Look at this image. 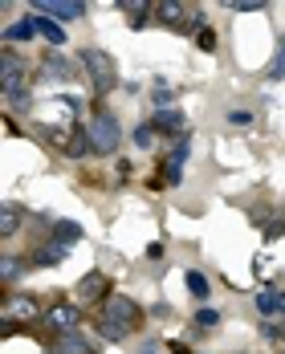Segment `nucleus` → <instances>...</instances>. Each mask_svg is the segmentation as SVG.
<instances>
[{
  "label": "nucleus",
  "mask_w": 285,
  "mask_h": 354,
  "mask_svg": "<svg viewBox=\"0 0 285 354\" xmlns=\"http://www.w3.org/2000/svg\"><path fill=\"white\" fill-rule=\"evenodd\" d=\"M86 135H90L94 155H114L118 142H122V127H118L114 114H94V118L86 122Z\"/></svg>",
  "instance_id": "nucleus-1"
},
{
  "label": "nucleus",
  "mask_w": 285,
  "mask_h": 354,
  "mask_svg": "<svg viewBox=\"0 0 285 354\" xmlns=\"http://www.w3.org/2000/svg\"><path fill=\"white\" fill-rule=\"evenodd\" d=\"M82 70L90 73L94 94H110V90H114V82H118L114 57H110V53H102V49H86V53H82Z\"/></svg>",
  "instance_id": "nucleus-2"
},
{
  "label": "nucleus",
  "mask_w": 285,
  "mask_h": 354,
  "mask_svg": "<svg viewBox=\"0 0 285 354\" xmlns=\"http://www.w3.org/2000/svg\"><path fill=\"white\" fill-rule=\"evenodd\" d=\"M102 314H107V318H114L118 326H127V330H131V326L142 318L139 301H131L127 293H110L107 301H102Z\"/></svg>",
  "instance_id": "nucleus-3"
},
{
  "label": "nucleus",
  "mask_w": 285,
  "mask_h": 354,
  "mask_svg": "<svg viewBox=\"0 0 285 354\" xmlns=\"http://www.w3.org/2000/svg\"><path fill=\"white\" fill-rule=\"evenodd\" d=\"M33 8L41 17H53V21H82L86 17V4L82 0H37Z\"/></svg>",
  "instance_id": "nucleus-4"
},
{
  "label": "nucleus",
  "mask_w": 285,
  "mask_h": 354,
  "mask_svg": "<svg viewBox=\"0 0 285 354\" xmlns=\"http://www.w3.org/2000/svg\"><path fill=\"white\" fill-rule=\"evenodd\" d=\"M66 257H70V245H62V241H45V245L33 248L29 265H33V269H49V265H62Z\"/></svg>",
  "instance_id": "nucleus-5"
},
{
  "label": "nucleus",
  "mask_w": 285,
  "mask_h": 354,
  "mask_svg": "<svg viewBox=\"0 0 285 354\" xmlns=\"http://www.w3.org/2000/svg\"><path fill=\"white\" fill-rule=\"evenodd\" d=\"M77 297H82V301H107V297H110L107 273H98V269H94V273H86V277L77 281Z\"/></svg>",
  "instance_id": "nucleus-6"
},
{
  "label": "nucleus",
  "mask_w": 285,
  "mask_h": 354,
  "mask_svg": "<svg viewBox=\"0 0 285 354\" xmlns=\"http://www.w3.org/2000/svg\"><path fill=\"white\" fill-rule=\"evenodd\" d=\"M0 318H4V322L37 318V301L29 297V293H12V297H4V306H0Z\"/></svg>",
  "instance_id": "nucleus-7"
},
{
  "label": "nucleus",
  "mask_w": 285,
  "mask_h": 354,
  "mask_svg": "<svg viewBox=\"0 0 285 354\" xmlns=\"http://www.w3.org/2000/svg\"><path fill=\"white\" fill-rule=\"evenodd\" d=\"M41 37V21H37V12L29 17H21V21H12L8 29H4V45H12V41H33Z\"/></svg>",
  "instance_id": "nucleus-8"
},
{
  "label": "nucleus",
  "mask_w": 285,
  "mask_h": 354,
  "mask_svg": "<svg viewBox=\"0 0 285 354\" xmlns=\"http://www.w3.org/2000/svg\"><path fill=\"white\" fill-rule=\"evenodd\" d=\"M53 354H98V346L86 338V334H57V346H53Z\"/></svg>",
  "instance_id": "nucleus-9"
},
{
  "label": "nucleus",
  "mask_w": 285,
  "mask_h": 354,
  "mask_svg": "<svg viewBox=\"0 0 285 354\" xmlns=\"http://www.w3.org/2000/svg\"><path fill=\"white\" fill-rule=\"evenodd\" d=\"M45 322H49V326H53L57 334H73L82 318H77V310H73V306H53V310L45 314Z\"/></svg>",
  "instance_id": "nucleus-10"
},
{
  "label": "nucleus",
  "mask_w": 285,
  "mask_h": 354,
  "mask_svg": "<svg viewBox=\"0 0 285 354\" xmlns=\"http://www.w3.org/2000/svg\"><path fill=\"white\" fill-rule=\"evenodd\" d=\"M183 114H179L176 106H167V110H155V118H151V127L155 131H163V135H183Z\"/></svg>",
  "instance_id": "nucleus-11"
},
{
  "label": "nucleus",
  "mask_w": 285,
  "mask_h": 354,
  "mask_svg": "<svg viewBox=\"0 0 285 354\" xmlns=\"http://www.w3.org/2000/svg\"><path fill=\"white\" fill-rule=\"evenodd\" d=\"M187 151H192V139H187V135H179L176 151L167 155V183H179V171H183V163H187Z\"/></svg>",
  "instance_id": "nucleus-12"
},
{
  "label": "nucleus",
  "mask_w": 285,
  "mask_h": 354,
  "mask_svg": "<svg viewBox=\"0 0 285 354\" xmlns=\"http://www.w3.org/2000/svg\"><path fill=\"white\" fill-rule=\"evenodd\" d=\"M155 21H183V29H187L192 12H187V4H179V0H163V4H155Z\"/></svg>",
  "instance_id": "nucleus-13"
},
{
  "label": "nucleus",
  "mask_w": 285,
  "mask_h": 354,
  "mask_svg": "<svg viewBox=\"0 0 285 354\" xmlns=\"http://www.w3.org/2000/svg\"><path fill=\"white\" fill-rule=\"evenodd\" d=\"M183 285H187V293H192L196 301H208V293H212V285H208V277H204L200 269H187V273H183Z\"/></svg>",
  "instance_id": "nucleus-14"
},
{
  "label": "nucleus",
  "mask_w": 285,
  "mask_h": 354,
  "mask_svg": "<svg viewBox=\"0 0 285 354\" xmlns=\"http://www.w3.org/2000/svg\"><path fill=\"white\" fill-rule=\"evenodd\" d=\"M73 70H77V66H73L70 57H62V53H49V57H45V77H62V82H66V77H73Z\"/></svg>",
  "instance_id": "nucleus-15"
},
{
  "label": "nucleus",
  "mask_w": 285,
  "mask_h": 354,
  "mask_svg": "<svg viewBox=\"0 0 285 354\" xmlns=\"http://www.w3.org/2000/svg\"><path fill=\"white\" fill-rule=\"evenodd\" d=\"M94 330H98V334H102L107 342H122V338L131 334L127 326H118V322H114V318H107V314H98V318H94Z\"/></svg>",
  "instance_id": "nucleus-16"
},
{
  "label": "nucleus",
  "mask_w": 285,
  "mask_h": 354,
  "mask_svg": "<svg viewBox=\"0 0 285 354\" xmlns=\"http://www.w3.org/2000/svg\"><path fill=\"white\" fill-rule=\"evenodd\" d=\"M53 241H62V245H77L82 241V224H73V220H53Z\"/></svg>",
  "instance_id": "nucleus-17"
},
{
  "label": "nucleus",
  "mask_w": 285,
  "mask_h": 354,
  "mask_svg": "<svg viewBox=\"0 0 285 354\" xmlns=\"http://www.w3.org/2000/svg\"><path fill=\"white\" fill-rule=\"evenodd\" d=\"M66 155H70V159H86V155H94L90 135H86V131H73L70 139H66Z\"/></svg>",
  "instance_id": "nucleus-18"
},
{
  "label": "nucleus",
  "mask_w": 285,
  "mask_h": 354,
  "mask_svg": "<svg viewBox=\"0 0 285 354\" xmlns=\"http://www.w3.org/2000/svg\"><path fill=\"white\" fill-rule=\"evenodd\" d=\"M118 8L131 17V25H135V29H147V21L155 17V4H118Z\"/></svg>",
  "instance_id": "nucleus-19"
},
{
  "label": "nucleus",
  "mask_w": 285,
  "mask_h": 354,
  "mask_svg": "<svg viewBox=\"0 0 285 354\" xmlns=\"http://www.w3.org/2000/svg\"><path fill=\"white\" fill-rule=\"evenodd\" d=\"M37 21H41V37H45L49 45H57V49L66 45V29H62V25H57L53 17H41V12H37Z\"/></svg>",
  "instance_id": "nucleus-20"
},
{
  "label": "nucleus",
  "mask_w": 285,
  "mask_h": 354,
  "mask_svg": "<svg viewBox=\"0 0 285 354\" xmlns=\"http://www.w3.org/2000/svg\"><path fill=\"white\" fill-rule=\"evenodd\" d=\"M21 228V212H17V204H4L0 208V236H12Z\"/></svg>",
  "instance_id": "nucleus-21"
},
{
  "label": "nucleus",
  "mask_w": 285,
  "mask_h": 354,
  "mask_svg": "<svg viewBox=\"0 0 285 354\" xmlns=\"http://www.w3.org/2000/svg\"><path fill=\"white\" fill-rule=\"evenodd\" d=\"M21 269H25V265H21L12 252H4V257H0V277H4V285L17 281V277H21Z\"/></svg>",
  "instance_id": "nucleus-22"
},
{
  "label": "nucleus",
  "mask_w": 285,
  "mask_h": 354,
  "mask_svg": "<svg viewBox=\"0 0 285 354\" xmlns=\"http://www.w3.org/2000/svg\"><path fill=\"white\" fill-rule=\"evenodd\" d=\"M172 98H176V90H172L167 82H155V86H151V102H155V110H167Z\"/></svg>",
  "instance_id": "nucleus-23"
},
{
  "label": "nucleus",
  "mask_w": 285,
  "mask_h": 354,
  "mask_svg": "<svg viewBox=\"0 0 285 354\" xmlns=\"http://www.w3.org/2000/svg\"><path fill=\"white\" fill-rule=\"evenodd\" d=\"M265 73H269L273 82H282V77H285V41L277 45V53H273V62H269V70H265Z\"/></svg>",
  "instance_id": "nucleus-24"
},
{
  "label": "nucleus",
  "mask_w": 285,
  "mask_h": 354,
  "mask_svg": "<svg viewBox=\"0 0 285 354\" xmlns=\"http://www.w3.org/2000/svg\"><path fill=\"white\" fill-rule=\"evenodd\" d=\"M228 8H232V12H261L265 0H228Z\"/></svg>",
  "instance_id": "nucleus-25"
},
{
  "label": "nucleus",
  "mask_w": 285,
  "mask_h": 354,
  "mask_svg": "<svg viewBox=\"0 0 285 354\" xmlns=\"http://www.w3.org/2000/svg\"><path fill=\"white\" fill-rule=\"evenodd\" d=\"M216 322H220V314H216V310H208V306H204V310L196 314V326H200V330H212Z\"/></svg>",
  "instance_id": "nucleus-26"
},
{
  "label": "nucleus",
  "mask_w": 285,
  "mask_h": 354,
  "mask_svg": "<svg viewBox=\"0 0 285 354\" xmlns=\"http://www.w3.org/2000/svg\"><path fill=\"white\" fill-rule=\"evenodd\" d=\"M151 139H155V127L147 122V127H135V147H151Z\"/></svg>",
  "instance_id": "nucleus-27"
},
{
  "label": "nucleus",
  "mask_w": 285,
  "mask_h": 354,
  "mask_svg": "<svg viewBox=\"0 0 285 354\" xmlns=\"http://www.w3.org/2000/svg\"><path fill=\"white\" fill-rule=\"evenodd\" d=\"M228 122H232V127H252V114H249V110H232V114H228Z\"/></svg>",
  "instance_id": "nucleus-28"
},
{
  "label": "nucleus",
  "mask_w": 285,
  "mask_h": 354,
  "mask_svg": "<svg viewBox=\"0 0 285 354\" xmlns=\"http://www.w3.org/2000/svg\"><path fill=\"white\" fill-rule=\"evenodd\" d=\"M196 41H200V49H212V45H216V33H212V29H200V37H196Z\"/></svg>",
  "instance_id": "nucleus-29"
},
{
  "label": "nucleus",
  "mask_w": 285,
  "mask_h": 354,
  "mask_svg": "<svg viewBox=\"0 0 285 354\" xmlns=\"http://www.w3.org/2000/svg\"><path fill=\"white\" fill-rule=\"evenodd\" d=\"M139 354H159V346H155V342H142V351Z\"/></svg>",
  "instance_id": "nucleus-30"
},
{
  "label": "nucleus",
  "mask_w": 285,
  "mask_h": 354,
  "mask_svg": "<svg viewBox=\"0 0 285 354\" xmlns=\"http://www.w3.org/2000/svg\"><path fill=\"white\" fill-rule=\"evenodd\" d=\"M282 354H285V351H282Z\"/></svg>",
  "instance_id": "nucleus-31"
}]
</instances>
